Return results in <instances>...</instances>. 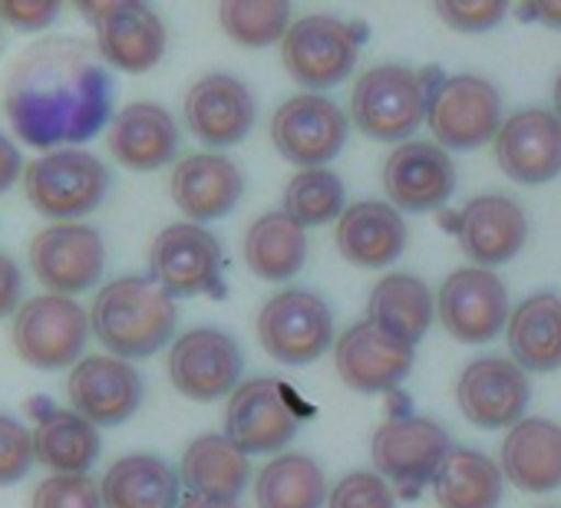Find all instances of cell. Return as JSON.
I'll return each mask as SVG.
<instances>
[{"label":"cell","mask_w":561,"mask_h":508,"mask_svg":"<svg viewBox=\"0 0 561 508\" xmlns=\"http://www.w3.org/2000/svg\"><path fill=\"white\" fill-rule=\"evenodd\" d=\"M456 400L462 416L479 429H505L522 419L531 400V386L515 360L479 357L459 373Z\"/></svg>","instance_id":"cell-18"},{"label":"cell","mask_w":561,"mask_h":508,"mask_svg":"<svg viewBox=\"0 0 561 508\" xmlns=\"http://www.w3.org/2000/svg\"><path fill=\"white\" fill-rule=\"evenodd\" d=\"M433 90L436 83H430V73L403 64H380L354 83L351 119L364 136L403 146L430 116Z\"/></svg>","instance_id":"cell-3"},{"label":"cell","mask_w":561,"mask_h":508,"mask_svg":"<svg viewBox=\"0 0 561 508\" xmlns=\"http://www.w3.org/2000/svg\"><path fill=\"white\" fill-rule=\"evenodd\" d=\"M90 331V314L73 298L41 295L21 304V311L14 314L11 340L24 363L37 370H64L70 363H80Z\"/></svg>","instance_id":"cell-7"},{"label":"cell","mask_w":561,"mask_h":508,"mask_svg":"<svg viewBox=\"0 0 561 508\" xmlns=\"http://www.w3.org/2000/svg\"><path fill=\"white\" fill-rule=\"evenodd\" d=\"M261 347L288 367L314 363L334 340V318L321 295L288 288L274 295L257 314Z\"/></svg>","instance_id":"cell-8"},{"label":"cell","mask_w":561,"mask_h":508,"mask_svg":"<svg viewBox=\"0 0 561 508\" xmlns=\"http://www.w3.org/2000/svg\"><path fill=\"white\" fill-rule=\"evenodd\" d=\"M347 113L324 93H301L277 106L271 139L277 152L301 169H328L347 142Z\"/></svg>","instance_id":"cell-12"},{"label":"cell","mask_w":561,"mask_h":508,"mask_svg":"<svg viewBox=\"0 0 561 508\" xmlns=\"http://www.w3.org/2000/svg\"><path fill=\"white\" fill-rule=\"evenodd\" d=\"M37 462L34 432L14 416L0 413V488L21 482Z\"/></svg>","instance_id":"cell-39"},{"label":"cell","mask_w":561,"mask_h":508,"mask_svg":"<svg viewBox=\"0 0 561 508\" xmlns=\"http://www.w3.org/2000/svg\"><path fill=\"white\" fill-rule=\"evenodd\" d=\"M31 508H106L93 475H50L37 482Z\"/></svg>","instance_id":"cell-38"},{"label":"cell","mask_w":561,"mask_h":508,"mask_svg":"<svg viewBox=\"0 0 561 508\" xmlns=\"http://www.w3.org/2000/svg\"><path fill=\"white\" fill-rule=\"evenodd\" d=\"M67 400L93 426H119L142 403V377L119 357H83L67 377Z\"/></svg>","instance_id":"cell-17"},{"label":"cell","mask_w":561,"mask_h":508,"mask_svg":"<svg viewBox=\"0 0 561 508\" xmlns=\"http://www.w3.org/2000/svg\"><path fill=\"white\" fill-rule=\"evenodd\" d=\"M90 324L96 340L119 360H142L159 354L179 324L175 298L165 295L152 278L126 275L100 288Z\"/></svg>","instance_id":"cell-2"},{"label":"cell","mask_w":561,"mask_h":508,"mask_svg":"<svg viewBox=\"0 0 561 508\" xmlns=\"http://www.w3.org/2000/svg\"><path fill=\"white\" fill-rule=\"evenodd\" d=\"M456 238L476 268H495L515 258L528 241V218L508 195H476L456 218Z\"/></svg>","instance_id":"cell-23"},{"label":"cell","mask_w":561,"mask_h":508,"mask_svg":"<svg viewBox=\"0 0 561 508\" xmlns=\"http://www.w3.org/2000/svg\"><path fill=\"white\" fill-rule=\"evenodd\" d=\"M495 162L518 185H545L561 175V119L554 109H518L495 136Z\"/></svg>","instance_id":"cell-19"},{"label":"cell","mask_w":561,"mask_h":508,"mask_svg":"<svg viewBox=\"0 0 561 508\" xmlns=\"http://www.w3.org/2000/svg\"><path fill=\"white\" fill-rule=\"evenodd\" d=\"M331 508H397L393 488L380 472H351L344 475L331 498Z\"/></svg>","instance_id":"cell-40"},{"label":"cell","mask_w":561,"mask_h":508,"mask_svg":"<svg viewBox=\"0 0 561 508\" xmlns=\"http://www.w3.org/2000/svg\"><path fill=\"white\" fill-rule=\"evenodd\" d=\"M308 234L285 211L257 215L244 231V265L264 281H288L305 268Z\"/></svg>","instance_id":"cell-32"},{"label":"cell","mask_w":561,"mask_h":508,"mask_svg":"<svg viewBox=\"0 0 561 508\" xmlns=\"http://www.w3.org/2000/svg\"><path fill=\"white\" fill-rule=\"evenodd\" d=\"M172 201L179 205L188 221H215L225 218L244 195V175L241 169L218 152H192L182 162H175L172 178Z\"/></svg>","instance_id":"cell-24"},{"label":"cell","mask_w":561,"mask_h":508,"mask_svg":"<svg viewBox=\"0 0 561 508\" xmlns=\"http://www.w3.org/2000/svg\"><path fill=\"white\" fill-rule=\"evenodd\" d=\"M449 452V432L426 416H393L374 432L370 442L374 469L407 495L433 482Z\"/></svg>","instance_id":"cell-11"},{"label":"cell","mask_w":561,"mask_h":508,"mask_svg":"<svg viewBox=\"0 0 561 508\" xmlns=\"http://www.w3.org/2000/svg\"><path fill=\"white\" fill-rule=\"evenodd\" d=\"M383 188L400 211L439 208L456 188V165L449 152L426 139L397 146L383 162Z\"/></svg>","instance_id":"cell-20"},{"label":"cell","mask_w":561,"mask_h":508,"mask_svg":"<svg viewBox=\"0 0 561 508\" xmlns=\"http://www.w3.org/2000/svg\"><path fill=\"white\" fill-rule=\"evenodd\" d=\"M436 14L459 34H485L505 21L502 0H439Z\"/></svg>","instance_id":"cell-41"},{"label":"cell","mask_w":561,"mask_h":508,"mask_svg":"<svg viewBox=\"0 0 561 508\" xmlns=\"http://www.w3.org/2000/svg\"><path fill=\"white\" fill-rule=\"evenodd\" d=\"M221 31L241 47H267L291 31V4L285 0H228L218 8Z\"/></svg>","instance_id":"cell-37"},{"label":"cell","mask_w":561,"mask_h":508,"mask_svg":"<svg viewBox=\"0 0 561 508\" xmlns=\"http://www.w3.org/2000/svg\"><path fill=\"white\" fill-rule=\"evenodd\" d=\"M344 211V182L331 169H301L285 188V215L301 228L341 221Z\"/></svg>","instance_id":"cell-36"},{"label":"cell","mask_w":561,"mask_h":508,"mask_svg":"<svg viewBox=\"0 0 561 508\" xmlns=\"http://www.w3.org/2000/svg\"><path fill=\"white\" fill-rule=\"evenodd\" d=\"M4 109L21 142L50 152L73 149L110 123L113 77L87 44L47 37L11 67Z\"/></svg>","instance_id":"cell-1"},{"label":"cell","mask_w":561,"mask_h":508,"mask_svg":"<svg viewBox=\"0 0 561 508\" xmlns=\"http://www.w3.org/2000/svg\"><path fill=\"white\" fill-rule=\"evenodd\" d=\"M185 123L205 146H234L254 126V96L231 73H205L185 93Z\"/></svg>","instance_id":"cell-22"},{"label":"cell","mask_w":561,"mask_h":508,"mask_svg":"<svg viewBox=\"0 0 561 508\" xmlns=\"http://www.w3.org/2000/svg\"><path fill=\"white\" fill-rule=\"evenodd\" d=\"M508 350L525 373L561 367V298L538 291L525 298L508 321Z\"/></svg>","instance_id":"cell-31"},{"label":"cell","mask_w":561,"mask_h":508,"mask_svg":"<svg viewBox=\"0 0 561 508\" xmlns=\"http://www.w3.org/2000/svg\"><path fill=\"white\" fill-rule=\"evenodd\" d=\"M551 96H554V116L561 119V73H558V80H554V90H551Z\"/></svg>","instance_id":"cell-47"},{"label":"cell","mask_w":561,"mask_h":508,"mask_svg":"<svg viewBox=\"0 0 561 508\" xmlns=\"http://www.w3.org/2000/svg\"><path fill=\"white\" fill-rule=\"evenodd\" d=\"M334 241L354 268H390L407 247V221L390 201H354L341 215Z\"/></svg>","instance_id":"cell-26"},{"label":"cell","mask_w":561,"mask_h":508,"mask_svg":"<svg viewBox=\"0 0 561 508\" xmlns=\"http://www.w3.org/2000/svg\"><path fill=\"white\" fill-rule=\"evenodd\" d=\"M21 172H27V169H24V155H21L18 142L0 132V195H4L8 188H14Z\"/></svg>","instance_id":"cell-44"},{"label":"cell","mask_w":561,"mask_h":508,"mask_svg":"<svg viewBox=\"0 0 561 508\" xmlns=\"http://www.w3.org/2000/svg\"><path fill=\"white\" fill-rule=\"evenodd\" d=\"M364 31L331 14H308L291 24L280 41V64L295 77V83L311 93L331 90L347 80L360 57Z\"/></svg>","instance_id":"cell-6"},{"label":"cell","mask_w":561,"mask_h":508,"mask_svg":"<svg viewBox=\"0 0 561 508\" xmlns=\"http://www.w3.org/2000/svg\"><path fill=\"white\" fill-rule=\"evenodd\" d=\"M502 469L469 446H453L433 478L439 508H495L502 501Z\"/></svg>","instance_id":"cell-34"},{"label":"cell","mask_w":561,"mask_h":508,"mask_svg":"<svg viewBox=\"0 0 561 508\" xmlns=\"http://www.w3.org/2000/svg\"><path fill=\"white\" fill-rule=\"evenodd\" d=\"M436 314L453 340L489 344L512 321L508 288L489 268H459L443 281L436 295Z\"/></svg>","instance_id":"cell-14"},{"label":"cell","mask_w":561,"mask_h":508,"mask_svg":"<svg viewBox=\"0 0 561 508\" xmlns=\"http://www.w3.org/2000/svg\"><path fill=\"white\" fill-rule=\"evenodd\" d=\"M257 508H321L328 498L324 469L305 452L274 455L254 482Z\"/></svg>","instance_id":"cell-35"},{"label":"cell","mask_w":561,"mask_h":508,"mask_svg":"<svg viewBox=\"0 0 561 508\" xmlns=\"http://www.w3.org/2000/svg\"><path fill=\"white\" fill-rule=\"evenodd\" d=\"M21 295H24V272L11 254H0V321L21 311Z\"/></svg>","instance_id":"cell-43"},{"label":"cell","mask_w":561,"mask_h":508,"mask_svg":"<svg viewBox=\"0 0 561 508\" xmlns=\"http://www.w3.org/2000/svg\"><path fill=\"white\" fill-rule=\"evenodd\" d=\"M518 14L528 18V21H538V24H545L551 31H561V0H541V4H525Z\"/></svg>","instance_id":"cell-45"},{"label":"cell","mask_w":561,"mask_h":508,"mask_svg":"<svg viewBox=\"0 0 561 508\" xmlns=\"http://www.w3.org/2000/svg\"><path fill=\"white\" fill-rule=\"evenodd\" d=\"M241 347L218 327H192L169 347V380L195 403H211L234 393L241 386Z\"/></svg>","instance_id":"cell-13"},{"label":"cell","mask_w":561,"mask_h":508,"mask_svg":"<svg viewBox=\"0 0 561 508\" xmlns=\"http://www.w3.org/2000/svg\"><path fill=\"white\" fill-rule=\"evenodd\" d=\"M110 169L87 149H54L37 155L24 172L31 205L60 221H80L96 211L110 192Z\"/></svg>","instance_id":"cell-4"},{"label":"cell","mask_w":561,"mask_h":508,"mask_svg":"<svg viewBox=\"0 0 561 508\" xmlns=\"http://www.w3.org/2000/svg\"><path fill=\"white\" fill-rule=\"evenodd\" d=\"M80 14L96 31L100 57L123 73H146L165 54V24L149 4H80Z\"/></svg>","instance_id":"cell-15"},{"label":"cell","mask_w":561,"mask_h":508,"mask_svg":"<svg viewBox=\"0 0 561 508\" xmlns=\"http://www.w3.org/2000/svg\"><path fill=\"white\" fill-rule=\"evenodd\" d=\"M106 146L119 165L133 172H156L175 159L179 126L159 103H129L113 116Z\"/></svg>","instance_id":"cell-25"},{"label":"cell","mask_w":561,"mask_h":508,"mask_svg":"<svg viewBox=\"0 0 561 508\" xmlns=\"http://www.w3.org/2000/svg\"><path fill=\"white\" fill-rule=\"evenodd\" d=\"M341 380L357 393H387L400 386L413 370V347L400 344L374 321L347 327L334 347Z\"/></svg>","instance_id":"cell-21"},{"label":"cell","mask_w":561,"mask_h":508,"mask_svg":"<svg viewBox=\"0 0 561 508\" xmlns=\"http://www.w3.org/2000/svg\"><path fill=\"white\" fill-rule=\"evenodd\" d=\"M367 311V321H374L380 331H387L407 347H416L433 324L436 304L433 291L416 275H387L370 291Z\"/></svg>","instance_id":"cell-33"},{"label":"cell","mask_w":561,"mask_h":508,"mask_svg":"<svg viewBox=\"0 0 561 508\" xmlns=\"http://www.w3.org/2000/svg\"><path fill=\"white\" fill-rule=\"evenodd\" d=\"M34 449L37 462L47 465L54 475H87L90 465L100 459V426L83 419L77 409L44 406L34 409Z\"/></svg>","instance_id":"cell-30"},{"label":"cell","mask_w":561,"mask_h":508,"mask_svg":"<svg viewBox=\"0 0 561 508\" xmlns=\"http://www.w3.org/2000/svg\"><path fill=\"white\" fill-rule=\"evenodd\" d=\"M430 132L436 136V146L446 152H466L479 149L489 139L495 142L502 129V96L499 90L472 73L443 77L430 100Z\"/></svg>","instance_id":"cell-9"},{"label":"cell","mask_w":561,"mask_h":508,"mask_svg":"<svg viewBox=\"0 0 561 508\" xmlns=\"http://www.w3.org/2000/svg\"><path fill=\"white\" fill-rule=\"evenodd\" d=\"M57 14H60L57 0H4L0 4V21L21 31H44L57 21Z\"/></svg>","instance_id":"cell-42"},{"label":"cell","mask_w":561,"mask_h":508,"mask_svg":"<svg viewBox=\"0 0 561 508\" xmlns=\"http://www.w3.org/2000/svg\"><path fill=\"white\" fill-rule=\"evenodd\" d=\"M179 472L152 452L116 459L100 478L106 508H179Z\"/></svg>","instance_id":"cell-28"},{"label":"cell","mask_w":561,"mask_h":508,"mask_svg":"<svg viewBox=\"0 0 561 508\" xmlns=\"http://www.w3.org/2000/svg\"><path fill=\"white\" fill-rule=\"evenodd\" d=\"M502 475L522 492L561 485V426L545 416L518 419L502 442Z\"/></svg>","instance_id":"cell-27"},{"label":"cell","mask_w":561,"mask_h":508,"mask_svg":"<svg viewBox=\"0 0 561 508\" xmlns=\"http://www.w3.org/2000/svg\"><path fill=\"white\" fill-rule=\"evenodd\" d=\"M221 265L218 238L195 221L162 228L149 247V278L172 298H225Z\"/></svg>","instance_id":"cell-5"},{"label":"cell","mask_w":561,"mask_h":508,"mask_svg":"<svg viewBox=\"0 0 561 508\" xmlns=\"http://www.w3.org/2000/svg\"><path fill=\"white\" fill-rule=\"evenodd\" d=\"M179 508H241L238 501H218V498H195L188 495Z\"/></svg>","instance_id":"cell-46"},{"label":"cell","mask_w":561,"mask_h":508,"mask_svg":"<svg viewBox=\"0 0 561 508\" xmlns=\"http://www.w3.org/2000/svg\"><path fill=\"white\" fill-rule=\"evenodd\" d=\"M251 475L248 455L225 436L208 432L188 442L182 452L179 478L195 498H218V501H238Z\"/></svg>","instance_id":"cell-29"},{"label":"cell","mask_w":561,"mask_h":508,"mask_svg":"<svg viewBox=\"0 0 561 508\" xmlns=\"http://www.w3.org/2000/svg\"><path fill=\"white\" fill-rule=\"evenodd\" d=\"M298 429H301V419L288 406L280 386L267 377L244 380L228 400L225 436L244 455H267V452L288 449Z\"/></svg>","instance_id":"cell-16"},{"label":"cell","mask_w":561,"mask_h":508,"mask_svg":"<svg viewBox=\"0 0 561 508\" xmlns=\"http://www.w3.org/2000/svg\"><path fill=\"white\" fill-rule=\"evenodd\" d=\"M31 268L50 295H83L96 288L106 268V244L93 224L60 221L34 234Z\"/></svg>","instance_id":"cell-10"}]
</instances>
